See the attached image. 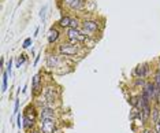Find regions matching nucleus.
<instances>
[{"mask_svg": "<svg viewBox=\"0 0 160 133\" xmlns=\"http://www.w3.org/2000/svg\"><path fill=\"white\" fill-rule=\"evenodd\" d=\"M36 122V111L33 106H29L25 108V113H23V128L25 129H30L34 126Z\"/></svg>", "mask_w": 160, "mask_h": 133, "instance_id": "nucleus-1", "label": "nucleus"}, {"mask_svg": "<svg viewBox=\"0 0 160 133\" xmlns=\"http://www.w3.org/2000/svg\"><path fill=\"white\" fill-rule=\"evenodd\" d=\"M55 130H56L55 118L41 119V132L43 133H55Z\"/></svg>", "mask_w": 160, "mask_h": 133, "instance_id": "nucleus-2", "label": "nucleus"}, {"mask_svg": "<svg viewBox=\"0 0 160 133\" xmlns=\"http://www.w3.org/2000/svg\"><path fill=\"white\" fill-rule=\"evenodd\" d=\"M59 51H60V54L66 55V56H73L78 52V47L73 43H63L59 45Z\"/></svg>", "mask_w": 160, "mask_h": 133, "instance_id": "nucleus-3", "label": "nucleus"}, {"mask_svg": "<svg viewBox=\"0 0 160 133\" xmlns=\"http://www.w3.org/2000/svg\"><path fill=\"white\" fill-rule=\"evenodd\" d=\"M67 37L73 44L78 43V41H85L86 40V37L82 36L81 33L78 32V29H68L67 30Z\"/></svg>", "mask_w": 160, "mask_h": 133, "instance_id": "nucleus-4", "label": "nucleus"}, {"mask_svg": "<svg viewBox=\"0 0 160 133\" xmlns=\"http://www.w3.org/2000/svg\"><path fill=\"white\" fill-rule=\"evenodd\" d=\"M82 28L88 33H95L99 29V23L96 21H84L82 22Z\"/></svg>", "mask_w": 160, "mask_h": 133, "instance_id": "nucleus-5", "label": "nucleus"}, {"mask_svg": "<svg viewBox=\"0 0 160 133\" xmlns=\"http://www.w3.org/2000/svg\"><path fill=\"white\" fill-rule=\"evenodd\" d=\"M40 117H41V119H45V118H55V113H53V108L44 106V107L41 108V111H40Z\"/></svg>", "mask_w": 160, "mask_h": 133, "instance_id": "nucleus-6", "label": "nucleus"}, {"mask_svg": "<svg viewBox=\"0 0 160 133\" xmlns=\"http://www.w3.org/2000/svg\"><path fill=\"white\" fill-rule=\"evenodd\" d=\"M144 91L148 94V96L151 97V100H152V99H156V85H155V84H152V83L145 84Z\"/></svg>", "mask_w": 160, "mask_h": 133, "instance_id": "nucleus-7", "label": "nucleus"}, {"mask_svg": "<svg viewBox=\"0 0 160 133\" xmlns=\"http://www.w3.org/2000/svg\"><path fill=\"white\" fill-rule=\"evenodd\" d=\"M47 63H48V67H57V65H59V58L56 55L49 54L47 56Z\"/></svg>", "mask_w": 160, "mask_h": 133, "instance_id": "nucleus-8", "label": "nucleus"}, {"mask_svg": "<svg viewBox=\"0 0 160 133\" xmlns=\"http://www.w3.org/2000/svg\"><path fill=\"white\" fill-rule=\"evenodd\" d=\"M40 89H41V78H40V74H36L33 77V92L39 94Z\"/></svg>", "mask_w": 160, "mask_h": 133, "instance_id": "nucleus-9", "label": "nucleus"}, {"mask_svg": "<svg viewBox=\"0 0 160 133\" xmlns=\"http://www.w3.org/2000/svg\"><path fill=\"white\" fill-rule=\"evenodd\" d=\"M57 39H59V32H57L56 29L52 28L49 32H48V43L52 44V43H55Z\"/></svg>", "mask_w": 160, "mask_h": 133, "instance_id": "nucleus-10", "label": "nucleus"}, {"mask_svg": "<svg viewBox=\"0 0 160 133\" xmlns=\"http://www.w3.org/2000/svg\"><path fill=\"white\" fill-rule=\"evenodd\" d=\"M45 99L47 102H55V88L48 86L45 89Z\"/></svg>", "mask_w": 160, "mask_h": 133, "instance_id": "nucleus-11", "label": "nucleus"}, {"mask_svg": "<svg viewBox=\"0 0 160 133\" xmlns=\"http://www.w3.org/2000/svg\"><path fill=\"white\" fill-rule=\"evenodd\" d=\"M135 74L138 78H144L146 76V67L145 66H138V67L135 69Z\"/></svg>", "mask_w": 160, "mask_h": 133, "instance_id": "nucleus-12", "label": "nucleus"}, {"mask_svg": "<svg viewBox=\"0 0 160 133\" xmlns=\"http://www.w3.org/2000/svg\"><path fill=\"white\" fill-rule=\"evenodd\" d=\"M70 8H79L81 7V0H64Z\"/></svg>", "mask_w": 160, "mask_h": 133, "instance_id": "nucleus-13", "label": "nucleus"}, {"mask_svg": "<svg viewBox=\"0 0 160 133\" xmlns=\"http://www.w3.org/2000/svg\"><path fill=\"white\" fill-rule=\"evenodd\" d=\"M70 22H71L70 17H63V18H60V21H59V25H60L62 28H70Z\"/></svg>", "mask_w": 160, "mask_h": 133, "instance_id": "nucleus-14", "label": "nucleus"}, {"mask_svg": "<svg viewBox=\"0 0 160 133\" xmlns=\"http://www.w3.org/2000/svg\"><path fill=\"white\" fill-rule=\"evenodd\" d=\"M7 83H8V73L3 72V84H1V92L7 91Z\"/></svg>", "mask_w": 160, "mask_h": 133, "instance_id": "nucleus-15", "label": "nucleus"}, {"mask_svg": "<svg viewBox=\"0 0 160 133\" xmlns=\"http://www.w3.org/2000/svg\"><path fill=\"white\" fill-rule=\"evenodd\" d=\"M159 118H160V110L157 107H155L152 110V119H153V122L156 124L157 121H159Z\"/></svg>", "mask_w": 160, "mask_h": 133, "instance_id": "nucleus-16", "label": "nucleus"}, {"mask_svg": "<svg viewBox=\"0 0 160 133\" xmlns=\"http://www.w3.org/2000/svg\"><path fill=\"white\" fill-rule=\"evenodd\" d=\"M79 25V21L78 19H73L71 18V22H70V29H77Z\"/></svg>", "mask_w": 160, "mask_h": 133, "instance_id": "nucleus-17", "label": "nucleus"}, {"mask_svg": "<svg viewBox=\"0 0 160 133\" xmlns=\"http://www.w3.org/2000/svg\"><path fill=\"white\" fill-rule=\"evenodd\" d=\"M30 45H32V37H28V39H26L25 41H23V44H22V47H23V48L26 50V48H29Z\"/></svg>", "mask_w": 160, "mask_h": 133, "instance_id": "nucleus-18", "label": "nucleus"}, {"mask_svg": "<svg viewBox=\"0 0 160 133\" xmlns=\"http://www.w3.org/2000/svg\"><path fill=\"white\" fill-rule=\"evenodd\" d=\"M25 61H26L25 55H21L19 59H18V62H17V67H21V65H22V63H25Z\"/></svg>", "mask_w": 160, "mask_h": 133, "instance_id": "nucleus-19", "label": "nucleus"}, {"mask_svg": "<svg viewBox=\"0 0 160 133\" xmlns=\"http://www.w3.org/2000/svg\"><path fill=\"white\" fill-rule=\"evenodd\" d=\"M11 70H12V59H10L7 63V70L6 72L8 73V76H11Z\"/></svg>", "mask_w": 160, "mask_h": 133, "instance_id": "nucleus-20", "label": "nucleus"}, {"mask_svg": "<svg viewBox=\"0 0 160 133\" xmlns=\"http://www.w3.org/2000/svg\"><path fill=\"white\" fill-rule=\"evenodd\" d=\"M18 111H19V100H15V107H14V114L18 115Z\"/></svg>", "mask_w": 160, "mask_h": 133, "instance_id": "nucleus-21", "label": "nucleus"}, {"mask_svg": "<svg viewBox=\"0 0 160 133\" xmlns=\"http://www.w3.org/2000/svg\"><path fill=\"white\" fill-rule=\"evenodd\" d=\"M155 125H156V132H157V133H160V118H159V121H157V122L155 124Z\"/></svg>", "mask_w": 160, "mask_h": 133, "instance_id": "nucleus-22", "label": "nucleus"}, {"mask_svg": "<svg viewBox=\"0 0 160 133\" xmlns=\"http://www.w3.org/2000/svg\"><path fill=\"white\" fill-rule=\"evenodd\" d=\"M45 10H47V7H44L41 10V18H43V21H44V17H45Z\"/></svg>", "mask_w": 160, "mask_h": 133, "instance_id": "nucleus-23", "label": "nucleus"}, {"mask_svg": "<svg viewBox=\"0 0 160 133\" xmlns=\"http://www.w3.org/2000/svg\"><path fill=\"white\" fill-rule=\"evenodd\" d=\"M39 61H40V54L36 56V61H34V66H37V63H39Z\"/></svg>", "mask_w": 160, "mask_h": 133, "instance_id": "nucleus-24", "label": "nucleus"}, {"mask_svg": "<svg viewBox=\"0 0 160 133\" xmlns=\"http://www.w3.org/2000/svg\"><path fill=\"white\" fill-rule=\"evenodd\" d=\"M36 36H39V28L34 30V37H36Z\"/></svg>", "mask_w": 160, "mask_h": 133, "instance_id": "nucleus-25", "label": "nucleus"}, {"mask_svg": "<svg viewBox=\"0 0 160 133\" xmlns=\"http://www.w3.org/2000/svg\"><path fill=\"white\" fill-rule=\"evenodd\" d=\"M30 133H40V132H39V130H32Z\"/></svg>", "mask_w": 160, "mask_h": 133, "instance_id": "nucleus-26", "label": "nucleus"}, {"mask_svg": "<svg viewBox=\"0 0 160 133\" xmlns=\"http://www.w3.org/2000/svg\"><path fill=\"white\" fill-rule=\"evenodd\" d=\"M144 133H149V132H148V130H145V132H144Z\"/></svg>", "mask_w": 160, "mask_h": 133, "instance_id": "nucleus-27", "label": "nucleus"}, {"mask_svg": "<svg viewBox=\"0 0 160 133\" xmlns=\"http://www.w3.org/2000/svg\"><path fill=\"white\" fill-rule=\"evenodd\" d=\"M157 72H160V65H159V70H157Z\"/></svg>", "mask_w": 160, "mask_h": 133, "instance_id": "nucleus-28", "label": "nucleus"}]
</instances>
